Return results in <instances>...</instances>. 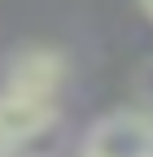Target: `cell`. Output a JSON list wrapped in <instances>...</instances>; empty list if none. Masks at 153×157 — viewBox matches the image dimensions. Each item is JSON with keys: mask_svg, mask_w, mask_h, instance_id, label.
Masks as SVG:
<instances>
[{"mask_svg": "<svg viewBox=\"0 0 153 157\" xmlns=\"http://www.w3.org/2000/svg\"><path fill=\"white\" fill-rule=\"evenodd\" d=\"M53 122H57V96L18 92V87L0 92V153L44 135Z\"/></svg>", "mask_w": 153, "mask_h": 157, "instance_id": "1", "label": "cell"}, {"mask_svg": "<svg viewBox=\"0 0 153 157\" xmlns=\"http://www.w3.org/2000/svg\"><path fill=\"white\" fill-rule=\"evenodd\" d=\"M83 157H153V118L136 109L101 118L88 131Z\"/></svg>", "mask_w": 153, "mask_h": 157, "instance_id": "2", "label": "cell"}, {"mask_svg": "<svg viewBox=\"0 0 153 157\" xmlns=\"http://www.w3.org/2000/svg\"><path fill=\"white\" fill-rule=\"evenodd\" d=\"M61 78H66V61H61V52H53V48H22V52L9 61L5 87L40 92V96H57Z\"/></svg>", "mask_w": 153, "mask_h": 157, "instance_id": "3", "label": "cell"}, {"mask_svg": "<svg viewBox=\"0 0 153 157\" xmlns=\"http://www.w3.org/2000/svg\"><path fill=\"white\" fill-rule=\"evenodd\" d=\"M144 92H149V96H153V66H149V70H144Z\"/></svg>", "mask_w": 153, "mask_h": 157, "instance_id": "4", "label": "cell"}, {"mask_svg": "<svg viewBox=\"0 0 153 157\" xmlns=\"http://www.w3.org/2000/svg\"><path fill=\"white\" fill-rule=\"evenodd\" d=\"M140 9H144V13H149V17H153V0H140Z\"/></svg>", "mask_w": 153, "mask_h": 157, "instance_id": "5", "label": "cell"}]
</instances>
